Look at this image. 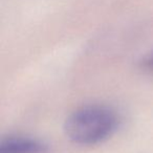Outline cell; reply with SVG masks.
Masks as SVG:
<instances>
[{
    "label": "cell",
    "instance_id": "6da1fadb",
    "mask_svg": "<svg viewBox=\"0 0 153 153\" xmlns=\"http://www.w3.org/2000/svg\"><path fill=\"white\" fill-rule=\"evenodd\" d=\"M119 122V115L110 107L88 105L76 109L66 119L64 130L74 144L94 146L110 137Z\"/></svg>",
    "mask_w": 153,
    "mask_h": 153
},
{
    "label": "cell",
    "instance_id": "7a4b0ae2",
    "mask_svg": "<svg viewBox=\"0 0 153 153\" xmlns=\"http://www.w3.org/2000/svg\"><path fill=\"white\" fill-rule=\"evenodd\" d=\"M0 153H51V147L38 138L14 135L0 143Z\"/></svg>",
    "mask_w": 153,
    "mask_h": 153
},
{
    "label": "cell",
    "instance_id": "3957f363",
    "mask_svg": "<svg viewBox=\"0 0 153 153\" xmlns=\"http://www.w3.org/2000/svg\"><path fill=\"white\" fill-rule=\"evenodd\" d=\"M142 65L146 70L153 72V53H150L149 56H147V57L143 60Z\"/></svg>",
    "mask_w": 153,
    "mask_h": 153
}]
</instances>
